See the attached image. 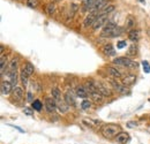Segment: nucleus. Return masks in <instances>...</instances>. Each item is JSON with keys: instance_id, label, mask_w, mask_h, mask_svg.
Segmentation results:
<instances>
[{"instance_id": "nucleus-27", "label": "nucleus", "mask_w": 150, "mask_h": 144, "mask_svg": "<svg viewBox=\"0 0 150 144\" xmlns=\"http://www.w3.org/2000/svg\"><path fill=\"white\" fill-rule=\"evenodd\" d=\"M31 107L34 108L35 111L39 112V111H42V107H43V103H42L40 100H38V99H35V100L31 103Z\"/></svg>"}, {"instance_id": "nucleus-24", "label": "nucleus", "mask_w": 150, "mask_h": 144, "mask_svg": "<svg viewBox=\"0 0 150 144\" xmlns=\"http://www.w3.org/2000/svg\"><path fill=\"white\" fill-rule=\"evenodd\" d=\"M135 18H134V16H132V15H128L127 16V18H126V29H128L129 31L131 30H133L132 28H134L135 27Z\"/></svg>"}, {"instance_id": "nucleus-23", "label": "nucleus", "mask_w": 150, "mask_h": 144, "mask_svg": "<svg viewBox=\"0 0 150 144\" xmlns=\"http://www.w3.org/2000/svg\"><path fill=\"white\" fill-rule=\"evenodd\" d=\"M0 66H1V69H0L1 76H4L5 71H6V67H7V56H6L5 54H1V59H0Z\"/></svg>"}, {"instance_id": "nucleus-32", "label": "nucleus", "mask_w": 150, "mask_h": 144, "mask_svg": "<svg viewBox=\"0 0 150 144\" xmlns=\"http://www.w3.org/2000/svg\"><path fill=\"white\" fill-rule=\"evenodd\" d=\"M136 51H137V47L135 46V44H133L131 47H129V50H128V53H127L128 56H135V55L137 54Z\"/></svg>"}, {"instance_id": "nucleus-16", "label": "nucleus", "mask_w": 150, "mask_h": 144, "mask_svg": "<svg viewBox=\"0 0 150 144\" xmlns=\"http://www.w3.org/2000/svg\"><path fill=\"white\" fill-rule=\"evenodd\" d=\"M135 81H136V76L135 75H133V74H128V75H126V76H124L122 77V80H121V82L125 84V85H133L134 83H135Z\"/></svg>"}, {"instance_id": "nucleus-21", "label": "nucleus", "mask_w": 150, "mask_h": 144, "mask_svg": "<svg viewBox=\"0 0 150 144\" xmlns=\"http://www.w3.org/2000/svg\"><path fill=\"white\" fill-rule=\"evenodd\" d=\"M7 75H8V77H9V81H11V83L14 85V87H16V84H18V71H15V72H7Z\"/></svg>"}, {"instance_id": "nucleus-3", "label": "nucleus", "mask_w": 150, "mask_h": 144, "mask_svg": "<svg viewBox=\"0 0 150 144\" xmlns=\"http://www.w3.org/2000/svg\"><path fill=\"white\" fill-rule=\"evenodd\" d=\"M115 28H117V24H115L114 22H110V21H109V22L103 27V30H102L100 36L112 38L113 31H114V29H115Z\"/></svg>"}, {"instance_id": "nucleus-8", "label": "nucleus", "mask_w": 150, "mask_h": 144, "mask_svg": "<svg viewBox=\"0 0 150 144\" xmlns=\"http://www.w3.org/2000/svg\"><path fill=\"white\" fill-rule=\"evenodd\" d=\"M97 15H98V13L90 12V13L86 16L84 21H83V27H84V28H89V27H91V28H93L95 21H96V18H97Z\"/></svg>"}, {"instance_id": "nucleus-11", "label": "nucleus", "mask_w": 150, "mask_h": 144, "mask_svg": "<svg viewBox=\"0 0 150 144\" xmlns=\"http://www.w3.org/2000/svg\"><path fill=\"white\" fill-rule=\"evenodd\" d=\"M102 52L108 55V56H114L117 52H115V49L113 47L112 44H105L103 47H102Z\"/></svg>"}, {"instance_id": "nucleus-5", "label": "nucleus", "mask_w": 150, "mask_h": 144, "mask_svg": "<svg viewBox=\"0 0 150 144\" xmlns=\"http://www.w3.org/2000/svg\"><path fill=\"white\" fill-rule=\"evenodd\" d=\"M108 22H109V15H99V14H98L96 21H95L94 25H93V29L96 31V30L100 29L102 27H104Z\"/></svg>"}, {"instance_id": "nucleus-19", "label": "nucleus", "mask_w": 150, "mask_h": 144, "mask_svg": "<svg viewBox=\"0 0 150 144\" xmlns=\"http://www.w3.org/2000/svg\"><path fill=\"white\" fill-rule=\"evenodd\" d=\"M22 69L27 73L28 76H31V75H34V73H35V67H34V65H33L31 62H29V61H27V62L23 65Z\"/></svg>"}, {"instance_id": "nucleus-25", "label": "nucleus", "mask_w": 150, "mask_h": 144, "mask_svg": "<svg viewBox=\"0 0 150 144\" xmlns=\"http://www.w3.org/2000/svg\"><path fill=\"white\" fill-rule=\"evenodd\" d=\"M18 65H19V60L18 58H13L12 61L8 65V72H15L18 71Z\"/></svg>"}, {"instance_id": "nucleus-26", "label": "nucleus", "mask_w": 150, "mask_h": 144, "mask_svg": "<svg viewBox=\"0 0 150 144\" xmlns=\"http://www.w3.org/2000/svg\"><path fill=\"white\" fill-rule=\"evenodd\" d=\"M128 38L131 39L133 43H136V42L139 40V38H140L139 31H137V30H131L129 34H128Z\"/></svg>"}, {"instance_id": "nucleus-31", "label": "nucleus", "mask_w": 150, "mask_h": 144, "mask_svg": "<svg viewBox=\"0 0 150 144\" xmlns=\"http://www.w3.org/2000/svg\"><path fill=\"white\" fill-rule=\"evenodd\" d=\"M54 9H56L54 4H49L46 6V13H47V15H52L54 13Z\"/></svg>"}, {"instance_id": "nucleus-40", "label": "nucleus", "mask_w": 150, "mask_h": 144, "mask_svg": "<svg viewBox=\"0 0 150 144\" xmlns=\"http://www.w3.org/2000/svg\"><path fill=\"white\" fill-rule=\"evenodd\" d=\"M149 102H150V99H149Z\"/></svg>"}, {"instance_id": "nucleus-34", "label": "nucleus", "mask_w": 150, "mask_h": 144, "mask_svg": "<svg viewBox=\"0 0 150 144\" xmlns=\"http://www.w3.org/2000/svg\"><path fill=\"white\" fill-rule=\"evenodd\" d=\"M23 112H24V114L28 115V116L34 115V108L33 107H24L23 108Z\"/></svg>"}, {"instance_id": "nucleus-29", "label": "nucleus", "mask_w": 150, "mask_h": 144, "mask_svg": "<svg viewBox=\"0 0 150 144\" xmlns=\"http://www.w3.org/2000/svg\"><path fill=\"white\" fill-rule=\"evenodd\" d=\"M96 1H97V0H83L84 8H86V9L91 11V9H93V7H94V5L96 4Z\"/></svg>"}, {"instance_id": "nucleus-36", "label": "nucleus", "mask_w": 150, "mask_h": 144, "mask_svg": "<svg viewBox=\"0 0 150 144\" xmlns=\"http://www.w3.org/2000/svg\"><path fill=\"white\" fill-rule=\"evenodd\" d=\"M127 46V43L125 42V40H120L118 44H117V49L118 50H121V49H124V47H126Z\"/></svg>"}, {"instance_id": "nucleus-17", "label": "nucleus", "mask_w": 150, "mask_h": 144, "mask_svg": "<svg viewBox=\"0 0 150 144\" xmlns=\"http://www.w3.org/2000/svg\"><path fill=\"white\" fill-rule=\"evenodd\" d=\"M114 9H115V6H114L113 4H109V5H106L105 7H103V8L98 12V14H99V15H109L110 13H112Z\"/></svg>"}, {"instance_id": "nucleus-13", "label": "nucleus", "mask_w": 150, "mask_h": 144, "mask_svg": "<svg viewBox=\"0 0 150 144\" xmlns=\"http://www.w3.org/2000/svg\"><path fill=\"white\" fill-rule=\"evenodd\" d=\"M75 92H76V96L80 97V98H84L86 99L89 96V92L84 88V85H77L76 89H75Z\"/></svg>"}, {"instance_id": "nucleus-39", "label": "nucleus", "mask_w": 150, "mask_h": 144, "mask_svg": "<svg viewBox=\"0 0 150 144\" xmlns=\"http://www.w3.org/2000/svg\"><path fill=\"white\" fill-rule=\"evenodd\" d=\"M141 2H143V4H146V0H140Z\"/></svg>"}, {"instance_id": "nucleus-33", "label": "nucleus", "mask_w": 150, "mask_h": 144, "mask_svg": "<svg viewBox=\"0 0 150 144\" xmlns=\"http://www.w3.org/2000/svg\"><path fill=\"white\" fill-rule=\"evenodd\" d=\"M25 4H27V6L30 7V8H36L38 6V0H27Z\"/></svg>"}, {"instance_id": "nucleus-10", "label": "nucleus", "mask_w": 150, "mask_h": 144, "mask_svg": "<svg viewBox=\"0 0 150 144\" xmlns=\"http://www.w3.org/2000/svg\"><path fill=\"white\" fill-rule=\"evenodd\" d=\"M12 97H13V99L15 102H21L22 98H23V89H22V87H19V85L14 87L13 91H12Z\"/></svg>"}, {"instance_id": "nucleus-12", "label": "nucleus", "mask_w": 150, "mask_h": 144, "mask_svg": "<svg viewBox=\"0 0 150 144\" xmlns=\"http://www.w3.org/2000/svg\"><path fill=\"white\" fill-rule=\"evenodd\" d=\"M106 72L109 73L113 78H115V80H118V78H122V77H124L122 74H121V72L118 71L115 67H112V66H108V67H106Z\"/></svg>"}, {"instance_id": "nucleus-15", "label": "nucleus", "mask_w": 150, "mask_h": 144, "mask_svg": "<svg viewBox=\"0 0 150 144\" xmlns=\"http://www.w3.org/2000/svg\"><path fill=\"white\" fill-rule=\"evenodd\" d=\"M89 96H90V98L94 100L95 103H102L103 100H104V96L99 92L98 90H95V91H93V92H90L89 93Z\"/></svg>"}, {"instance_id": "nucleus-6", "label": "nucleus", "mask_w": 150, "mask_h": 144, "mask_svg": "<svg viewBox=\"0 0 150 144\" xmlns=\"http://www.w3.org/2000/svg\"><path fill=\"white\" fill-rule=\"evenodd\" d=\"M95 84H96L97 90L99 91L104 97H110V96L112 95V91L108 87V84H105V83H103V82H99V81H98V82L95 81Z\"/></svg>"}, {"instance_id": "nucleus-38", "label": "nucleus", "mask_w": 150, "mask_h": 144, "mask_svg": "<svg viewBox=\"0 0 150 144\" xmlns=\"http://www.w3.org/2000/svg\"><path fill=\"white\" fill-rule=\"evenodd\" d=\"M137 126V124L136 122H133V121H129V122H127V127L128 128H134V127Z\"/></svg>"}, {"instance_id": "nucleus-7", "label": "nucleus", "mask_w": 150, "mask_h": 144, "mask_svg": "<svg viewBox=\"0 0 150 144\" xmlns=\"http://www.w3.org/2000/svg\"><path fill=\"white\" fill-rule=\"evenodd\" d=\"M44 106H45L46 112H49V113H53L57 109V107H58L56 100L53 98H51V97H45V99H44Z\"/></svg>"}, {"instance_id": "nucleus-1", "label": "nucleus", "mask_w": 150, "mask_h": 144, "mask_svg": "<svg viewBox=\"0 0 150 144\" xmlns=\"http://www.w3.org/2000/svg\"><path fill=\"white\" fill-rule=\"evenodd\" d=\"M113 65L126 67V68H129V69H136L139 67L137 62L134 61L131 58H128V56H118V58H115L113 60Z\"/></svg>"}, {"instance_id": "nucleus-9", "label": "nucleus", "mask_w": 150, "mask_h": 144, "mask_svg": "<svg viewBox=\"0 0 150 144\" xmlns=\"http://www.w3.org/2000/svg\"><path fill=\"white\" fill-rule=\"evenodd\" d=\"M13 88H14V85L11 83V81H2L1 82V93L4 95V96H7V95H9L12 91H13Z\"/></svg>"}, {"instance_id": "nucleus-37", "label": "nucleus", "mask_w": 150, "mask_h": 144, "mask_svg": "<svg viewBox=\"0 0 150 144\" xmlns=\"http://www.w3.org/2000/svg\"><path fill=\"white\" fill-rule=\"evenodd\" d=\"M27 100H28V102H31V103L34 102V99H33V93H31V92H28V93H27Z\"/></svg>"}, {"instance_id": "nucleus-14", "label": "nucleus", "mask_w": 150, "mask_h": 144, "mask_svg": "<svg viewBox=\"0 0 150 144\" xmlns=\"http://www.w3.org/2000/svg\"><path fill=\"white\" fill-rule=\"evenodd\" d=\"M108 2H109V0H97V1H96V4L94 5V7H93V9H91L90 12L98 13L103 7H105L106 5H109Z\"/></svg>"}, {"instance_id": "nucleus-2", "label": "nucleus", "mask_w": 150, "mask_h": 144, "mask_svg": "<svg viewBox=\"0 0 150 144\" xmlns=\"http://www.w3.org/2000/svg\"><path fill=\"white\" fill-rule=\"evenodd\" d=\"M119 133H121L119 125L109 124V125L103 126V128H102V135H103L105 138H113V137H117V135H118Z\"/></svg>"}, {"instance_id": "nucleus-18", "label": "nucleus", "mask_w": 150, "mask_h": 144, "mask_svg": "<svg viewBox=\"0 0 150 144\" xmlns=\"http://www.w3.org/2000/svg\"><path fill=\"white\" fill-rule=\"evenodd\" d=\"M129 140V135L127 133H119L115 137V141L120 144H126Z\"/></svg>"}, {"instance_id": "nucleus-20", "label": "nucleus", "mask_w": 150, "mask_h": 144, "mask_svg": "<svg viewBox=\"0 0 150 144\" xmlns=\"http://www.w3.org/2000/svg\"><path fill=\"white\" fill-rule=\"evenodd\" d=\"M51 95H52V98L56 100V103L64 100V98H62V96H61V91L59 90L58 88H53V89H51Z\"/></svg>"}, {"instance_id": "nucleus-35", "label": "nucleus", "mask_w": 150, "mask_h": 144, "mask_svg": "<svg viewBox=\"0 0 150 144\" xmlns=\"http://www.w3.org/2000/svg\"><path fill=\"white\" fill-rule=\"evenodd\" d=\"M142 66H143V69H144V72L147 73H150V65L148 61H146V60H143L142 61Z\"/></svg>"}, {"instance_id": "nucleus-4", "label": "nucleus", "mask_w": 150, "mask_h": 144, "mask_svg": "<svg viewBox=\"0 0 150 144\" xmlns=\"http://www.w3.org/2000/svg\"><path fill=\"white\" fill-rule=\"evenodd\" d=\"M111 84H112L114 91H117V92L120 93V95H126V93L129 92L128 87L125 85L122 82H118L117 80H112V81H111Z\"/></svg>"}, {"instance_id": "nucleus-30", "label": "nucleus", "mask_w": 150, "mask_h": 144, "mask_svg": "<svg viewBox=\"0 0 150 144\" xmlns=\"http://www.w3.org/2000/svg\"><path fill=\"white\" fill-rule=\"evenodd\" d=\"M90 107H91V102L88 100V99H83L82 103H81V108L86 111V109H89Z\"/></svg>"}, {"instance_id": "nucleus-28", "label": "nucleus", "mask_w": 150, "mask_h": 144, "mask_svg": "<svg viewBox=\"0 0 150 144\" xmlns=\"http://www.w3.org/2000/svg\"><path fill=\"white\" fill-rule=\"evenodd\" d=\"M28 75H27V73L24 72L23 69H21V73H20V80H21V82H22V84L25 87L27 84H28Z\"/></svg>"}, {"instance_id": "nucleus-22", "label": "nucleus", "mask_w": 150, "mask_h": 144, "mask_svg": "<svg viewBox=\"0 0 150 144\" xmlns=\"http://www.w3.org/2000/svg\"><path fill=\"white\" fill-rule=\"evenodd\" d=\"M64 100L66 102V104H67L68 106H74L75 105V98L73 97V95L69 93V92H66Z\"/></svg>"}]
</instances>
